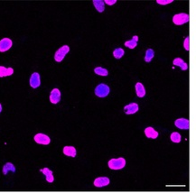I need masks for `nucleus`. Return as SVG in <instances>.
I'll list each match as a JSON object with an SVG mask.
<instances>
[{
    "label": "nucleus",
    "instance_id": "2",
    "mask_svg": "<svg viewBox=\"0 0 196 193\" xmlns=\"http://www.w3.org/2000/svg\"><path fill=\"white\" fill-rule=\"evenodd\" d=\"M70 52V47L68 45H63L60 49H58L56 51V53L54 54V60L57 62H61L63 58L65 57V55Z\"/></svg>",
    "mask_w": 196,
    "mask_h": 193
},
{
    "label": "nucleus",
    "instance_id": "10",
    "mask_svg": "<svg viewBox=\"0 0 196 193\" xmlns=\"http://www.w3.org/2000/svg\"><path fill=\"white\" fill-rule=\"evenodd\" d=\"M109 184V179L107 178V177H100V178H97L94 181V185L98 188L105 187Z\"/></svg>",
    "mask_w": 196,
    "mask_h": 193
},
{
    "label": "nucleus",
    "instance_id": "25",
    "mask_svg": "<svg viewBox=\"0 0 196 193\" xmlns=\"http://www.w3.org/2000/svg\"><path fill=\"white\" fill-rule=\"evenodd\" d=\"M184 47H185V49L186 51H189L190 50V38L189 37H186L185 39Z\"/></svg>",
    "mask_w": 196,
    "mask_h": 193
},
{
    "label": "nucleus",
    "instance_id": "5",
    "mask_svg": "<svg viewBox=\"0 0 196 193\" xmlns=\"http://www.w3.org/2000/svg\"><path fill=\"white\" fill-rule=\"evenodd\" d=\"M34 141L39 144H44V145H47L50 144L51 140H50V137L44 134H37L34 135Z\"/></svg>",
    "mask_w": 196,
    "mask_h": 193
},
{
    "label": "nucleus",
    "instance_id": "21",
    "mask_svg": "<svg viewBox=\"0 0 196 193\" xmlns=\"http://www.w3.org/2000/svg\"><path fill=\"white\" fill-rule=\"evenodd\" d=\"M154 55H155V52H154V50H152V49H148V50L146 51V53H145V61L146 62H151V60L154 58Z\"/></svg>",
    "mask_w": 196,
    "mask_h": 193
},
{
    "label": "nucleus",
    "instance_id": "3",
    "mask_svg": "<svg viewBox=\"0 0 196 193\" xmlns=\"http://www.w3.org/2000/svg\"><path fill=\"white\" fill-rule=\"evenodd\" d=\"M189 21V15L185 13L177 14L173 17V22L176 25H182Z\"/></svg>",
    "mask_w": 196,
    "mask_h": 193
},
{
    "label": "nucleus",
    "instance_id": "19",
    "mask_svg": "<svg viewBox=\"0 0 196 193\" xmlns=\"http://www.w3.org/2000/svg\"><path fill=\"white\" fill-rule=\"evenodd\" d=\"M9 172H16V168H15V166H14L12 163L7 162V163H6V164L4 165V167H3V173L6 175V174H7Z\"/></svg>",
    "mask_w": 196,
    "mask_h": 193
},
{
    "label": "nucleus",
    "instance_id": "14",
    "mask_svg": "<svg viewBox=\"0 0 196 193\" xmlns=\"http://www.w3.org/2000/svg\"><path fill=\"white\" fill-rule=\"evenodd\" d=\"M14 73L13 68H6L4 66H0V78L11 76Z\"/></svg>",
    "mask_w": 196,
    "mask_h": 193
},
{
    "label": "nucleus",
    "instance_id": "12",
    "mask_svg": "<svg viewBox=\"0 0 196 193\" xmlns=\"http://www.w3.org/2000/svg\"><path fill=\"white\" fill-rule=\"evenodd\" d=\"M41 172H42V173L44 174V176H45V178H46V181H47L48 182H53L54 177H53V173H52V172L51 170H49L48 168H43V169H42L41 170Z\"/></svg>",
    "mask_w": 196,
    "mask_h": 193
},
{
    "label": "nucleus",
    "instance_id": "17",
    "mask_svg": "<svg viewBox=\"0 0 196 193\" xmlns=\"http://www.w3.org/2000/svg\"><path fill=\"white\" fill-rule=\"evenodd\" d=\"M173 63H174V65L179 66L183 71H186L188 69L187 64L185 62V61L183 59H181V58H176V59H175L174 62H173Z\"/></svg>",
    "mask_w": 196,
    "mask_h": 193
},
{
    "label": "nucleus",
    "instance_id": "9",
    "mask_svg": "<svg viewBox=\"0 0 196 193\" xmlns=\"http://www.w3.org/2000/svg\"><path fill=\"white\" fill-rule=\"evenodd\" d=\"M176 127L180 129H188L190 127V122L186 118H179L175 122Z\"/></svg>",
    "mask_w": 196,
    "mask_h": 193
},
{
    "label": "nucleus",
    "instance_id": "22",
    "mask_svg": "<svg viewBox=\"0 0 196 193\" xmlns=\"http://www.w3.org/2000/svg\"><path fill=\"white\" fill-rule=\"evenodd\" d=\"M94 71H95L96 74H98V75L100 76H108V74H109V71H108L106 69L101 68V67H97V68H95Z\"/></svg>",
    "mask_w": 196,
    "mask_h": 193
},
{
    "label": "nucleus",
    "instance_id": "7",
    "mask_svg": "<svg viewBox=\"0 0 196 193\" xmlns=\"http://www.w3.org/2000/svg\"><path fill=\"white\" fill-rule=\"evenodd\" d=\"M61 100V91L58 88H53L50 94V101L52 104H57Z\"/></svg>",
    "mask_w": 196,
    "mask_h": 193
},
{
    "label": "nucleus",
    "instance_id": "13",
    "mask_svg": "<svg viewBox=\"0 0 196 193\" xmlns=\"http://www.w3.org/2000/svg\"><path fill=\"white\" fill-rule=\"evenodd\" d=\"M145 135L146 137L152 138V139H155L158 136V133L153 127H147L145 129Z\"/></svg>",
    "mask_w": 196,
    "mask_h": 193
},
{
    "label": "nucleus",
    "instance_id": "27",
    "mask_svg": "<svg viewBox=\"0 0 196 193\" xmlns=\"http://www.w3.org/2000/svg\"><path fill=\"white\" fill-rule=\"evenodd\" d=\"M104 3H106V4L111 6V5H114L115 3H117V0H105Z\"/></svg>",
    "mask_w": 196,
    "mask_h": 193
},
{
    "label": "nucleus",
    "instance_id": "23",
    "mask_svg": "<svg viewBox=\"0 0 196 193\" xmlns=\"http://www.w3.org/2000/svg\"><path fill=\"white\" fill-rule=\"evenodd\" d=\"M124 54L125 52L122 48H118V49H116L113 52L114 57H115L116 59H120V58L124 55Z\"/></svg>",
    "mask_w": 196,
    "mask_h": 193
},
{
    "label": "nucleus",
    "instance_id": "18",
    "mask_svg": "<svg viewBox=\"0 0 196 193\" xmlns=\"http://www.w3.org/2000/svg\"><path fill=\"white\" fill-rule=\"evenodd\" d=\"M137 41H138V37L136 35H135L134 37L132 38V40L127 41V42L125 43V46L128 47L129 49H134L135 47L136 46V44H137Z\"/></svg>",
    "mask_w": 196,
    "mask_h": 193
},
{
    "label": "nucleus",
    "instance_id": "11",
    "mask_svg": "<svg viewBox=\"0 0 196 193\" xmlns=\"http://www.w3.org/2000/svg\"><path fill=\"white\" fill-rule=\"evenodd\" d=\"M138 105L136 104V103H130L129 105L126 106L124 107L125 113L127 115H132V114H135L138 111Z\"/></svg>",
    "mask_w": 196,
    "mask_h": 193
},
{
    "label": "nucleus",
    "instance_id": "4",
    "mask_svg": "<svg viewBox=\"0 0 196 193\" xmlns=\"http://www.w3.org/2000/svg\"><path fill=\"white\" fill-rule=\"evenodd\" d=\"M109 93V88L105 84H100L95 88V94L100 97H105Z\"/></svg>",
    "mask_w": 196,
    "mask_h": 193
},
{
    "label": "nucleus",
    "instance_id": "8",
    "mask_svg": "<svg viewBox=\"0 0 196 193\" xmlns=\"http://www.w3.org/2000/svg\"><path fill=\"white\" fill-rule=\"evenodd\" d=\"M41 85V79H40V75L37 72L33 73L30 78V86L33 88H36Z\"/></svg>",
    "mask_w": 196,
    "mask_h": 193
},
{
    "label": "nucleus",
    "instance_id": "28",
    "mask_svg": "<svg viewBox=\"0 0 196 193\" xmlns=\"http://www.w3.org/2000/svg\"><path fill=\"white\" fill-rule=\"evenodd\" d=\"M1 111H2V106H1V104H0V113H1Z\"/></svg>",
    "mask_w": 196,
    "mask_h": 193
},
{
    "label": "nucleus",
    "instance_id": "24",
    "mask_svg": "<svg viewBox=\"0 0 196 193\" xmlns=\"http://www.w3.org/2000/svg\"><path fill=\"white\" fill-rule=\"evenodd\" d=\"M170 138H171V140L174 143H180V141H181V135L179 133H177V132H174V133H172Z\"/></svg>",
    "mask_w": 196,
    "mask_h": 193
},
{
    "label": "nucleus",
    "instance_id": "26",
    "mask_svg": "<svg viewBox=\"0 0 196 193\" xmlns=\"http://www.w3.org/2000/svg\"><path fill=\"white\" fill-rule=\"evenodd\" d=\"M156 2L160 5H167V4L173 3V0H157Z\"/></svg>",
    "mask_w": 196,
    "mask_h": 193
},
{
    "label": "nucleus",
    "instance_id": "15",
    "mask_svg": "<svg viewBox=\"0 0 196 193\" xmlns=\"http://www.w3.org/2000/svg\"><path fill=\"white\" fill-rule=\"evenodd\" d=\"M63 153L67 156H70V157H75L76 154H77V152L73 146H64Z\"/></svg>",
    "mask_w": 196,
    "mask_h": 193
},
{
    "label": "nucleus",
    "instance_id": "6",
    "mask_svg": "<svg viewBox=\"0 0 196 193\" xmlns=\"http://www.w3.org/2000/svg\"><path fill=\"white\" fill-rule=\"evenodd\" d=\"M13 45V42L9 38H4L0 41V53L7 52Z\"/></svg>",
    "mask_w": 196,
    "mask_h": 193
},
{
    "label": "nucleus",
    "instance_id": "20",
    "mask_svg": "<svg viewBox=\"0 0 196 193\" xmlns=\"http://www.w3.org/2000/svg\"><path fill=\"white\" fill-rule=\"evenodd\" d=\"M93 4H94V6L97 10L99 11L100 13L103 12L104 11V1L102 0H93Z\"/></svg>",
    "mask_w": 196,
    "mask_h": 193
},
{
    "label": "nucleus",
    "instance_id": "16",
    "mask_svg": "<svg viewBox=\"0 0 196 193\" xmlns=\"http://www.w3.org/2000/svg\"><path fill=\"white\" fill-rule=\"evenodd\" d=\"M136 95L139 97H143L145 95V90L144 86L140 82H137L136 84Z\"/></svg>",
    "mask_w": 196,
    "mask_h": 193
},
{
    "label": "nucleus",
    "instance_id": "1",
    "mask_svg": "<svg viewBox=\"0 0 196 193\" xmlns=\"http://www.w3.org/2000/svg\"><path fill=\"white\" fill-rule=\"evenodd\" d=\"M126 165V160L124 158H118V159H111L109 161V167L111 170H120L123 169Z\"/></svg>",
    "mask_w": 196,
    "mask_h": 193
}]
</instances>
